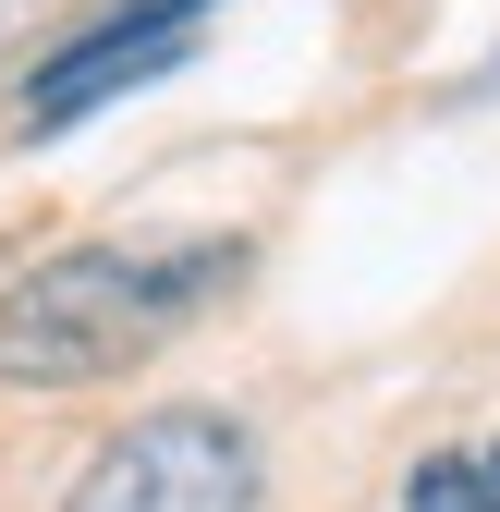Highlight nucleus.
Masks as SVG:
<instances>
[{"mask_svg": "<svg viewBox=\"0 0 500 512\" xmlns=\"http://www.w3.org/2000/svg\"><path fill=\"white\" fill-rule=\"evenodd\" d=\"M244 269V244H61L0 293V378L13 391H86V378L147 366L183 317Z\"/></svg>", "mask_w": 500, "mask_h": 512, "instance_id": "1", "label": "nucleus"}, {"mask_svg": "<svg viewBox=\"0 0 500 512\" xmlns=\"http://www.w3.org/2000/svg\"><path fill=\"white\" fill-rule=\"evenodd\" d=\"M61 512H257V427L220 403H159L86 452Z\"/></svg>", "mask_w": 500, "mask_h": 512, "instance_id": "2", "label": "nucleus"}, {"mask_svg": "<svg viewBox=\"0 0 500 512\" xmlns=\"http://www.w3.org/2000/svg\"><path fill=\"white\" fill-rule=\"evenodd\" d=\"M196 13H208V0H122V13H98L86 37H61L37 61V86H25V135H74V122L110 110L122 86L171 74V61L196 49Z\"/></svg>", "mask_w": 500, "mask_h": 512, "instance_id": "3", "label": "nucleus"}, {"mask_svg": "<svg viewBox=\"0 0 500 512\" xmlns=\"http://www.w3.org/2000/svg\"><path fill=\"white\" fill-rule=\"evenodd\" d=\"M403 512H500V439H476V452H427L403 476Z\"/></svg>", "mask_w": 500, "mask_h": 512, "instance_id": "4", "label": "nucleus"}, {"mask_svg": "<svg viewBox=\"0 0 500 512\" xmlns=\"http://www.w3.org/2000/svg\"><path fill=\"white\" fill-rule=\"evenodd\" d=\"M37 13H61V0H0V49H13V37H25Z\"/></svg>", "mask_w": 500, "mask_h": 512, "instance_id": "5", "label": "nucleus"}]
</instances>
